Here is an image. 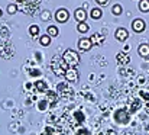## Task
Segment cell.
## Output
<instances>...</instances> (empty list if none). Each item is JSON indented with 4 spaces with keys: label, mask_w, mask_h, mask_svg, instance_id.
I'll use <instances>...</instances> for the list:
<instances>
[{
    "label": "cell",
    "mask_w": 149,
    "mask_h": 135,
    "mask_svg": "<svg viewBox=\"0 0 149 135\" xmlns=\"http://www.w3.org/2000/svg\"><path fill=\"white\" fill-rule=\"evenodd\" d=\"M62 61L67 65H70V68H75L78 65V63H80V55L75 51H72V49H67L62 54Z\"/></svg>",
    "instance_id": "cell-1"
},
{
    "label": "cell",
    "mask_w": 149,
    "mask_h": 135,
    "mask_svg": "<svg viewBox=\"0 0 149 135\" xmlns=\"http://www.w3.org/2000/svg\"><path fill=\"white\" fill-rule=\"evenodd\" d=\"M68 18H70V13H68L67 9H59V10H56V13H55V19H56L58 22H61V23L67 22Z\"/></svg>",
    "instance_id": "cell-2"
},
{
    "label": "cell",
    "mask_w": 149,
    "mask_h": 135,
    "mask_svg": "<svg viewBox=\"0 0 149 135\" xmlns=\"http://www.w3.org/2000/svg\"><path fill=\"white\" fill-rule=\"evenodd\" d=\"M132 28H133V31H135L136 34L143 32V31H145V22H143L142 19H135V20L132 22Z\"/></svg>",
    "instance_id": "cell-3"
},
{
    "label": "cell",
    "mask_w": 149,
    "mask_h": 135,
    "mask_svg": "<svg viewBox=\"0 0 149 135\" xmlns=\"http://www.w3.org/2000/svg\"><path fill=\"white\" fill-rule=\"evenodd\" d=\"M65 77H67V80H70V82H75L77 77H78L77 68H68L67 73H65Z\"/></svg>",
    "instance_id": "cell-4"
},
{
    "label": "cell",
    "mask_w": 149,
    "mask_h": 135,
    "mask_svg": "<svg viewBox=\"0 0 149 135\" xmlns=\"http://www.w3.org/2000/svg\"><path fill=\"white\" fill-rule=\"evenodd\" d=\"M127 37H129V34H127V31H126L125 28H119V29L116 31V39H119V41H126Z\"/></svg>",
    "instance_id": "cell-5"
},
{
    "label": "cell",
    "mask_w": 149,
    "mask_h": 135,
    "mask_svg": "<svg viewBox=\"0 0 149 135\" xmlns=\"http://www.w3.org/2000/svg\"><path fill=\"white\" fill-rule=\"evenodd\" d=\"M91 41L90 39H87V38H83V39H80L78 41V46H80V49H83V51H87V49H90L91 48Z\"/></svg>",
    "instance_id": "cell-6"
},
{
    "label": "cell",
    "mask_w": 149,
    "mask_h": 135,
    "mask_svg": "<svg viewBox=\"0 0 149 135\" xmlns=\"http://www.w3.org/2000/svg\"><path fill=\"white\" fill-rule=\"evenodd\" d=\"M74 15H75V19L78 20V23L86 20V10H84V9H77Z\"/></svg>",
    "instance_id": "cell-7"
},
{
    "label": "cell",
    "mask_w": 149,
    "mask_h": 135,
    "mask_svg": "<svg viewBox=\"0 0 149 135\" xmlns=\"http://www.w3.org/2000/svg\"><path fill=\"white\" fill-rule=\"evenodd\" d=\"M139 54L142 57H148L149 55V45L148 44H142L139 46Z\"/></svg>",
    "instance_id": "cell-8"
},
{
    "label": "cell",
    "mask_w": 149,
    "mask_h": 135,
    "mask_svg": "<svg viewBox=\"0 0 149 135\" xmlns=\"http://www.w3.org/2000/svg\"><path fill=\"white\" fill-rule=\"evenodd\" d=\"M139 9H141V12H149V0H141V3H139Z\"/></svg>",
    "instance_id": "cell-9"
},
{
    "label": "cell",
    "mask_w": 149,
    "mask_h": 135,
    "mask_svg": "<svg viewBox=\"0 0 149 135\" xmlns=\"http://www.w3.org/2000/svg\"><path fill=\"white\" fill-rule=\"evenodd\" d=\"M39 44L44 45V46H48L51 44V37L49 35H42L41 38H39Z\"/></svg>",
    "instance_id": "cell-10"
},
{
    "label": "cell",
    "mask_w": 149,
    "mask_h": 135,
    "mask_svg": "<svg viewBox=\"0 0 149 135\" xmlns=\"http://www.w3.org/2000/svg\"><path fill=\"white\" fill-rule=\"evenodd\" d=\"M58 34H59V29L56 26H49L48 28V34L47 35H49V37H58Z\"/></svg>",
    "instance_id": "cell-11"
},
{
    "label": "cell",
    "mask_w": 149,
    "mask_h": 135,
    "mask_svg": "<svg viewBox=\"0 0 149 135\" xmlns=\"http://www.w3.org/2000/svg\"><path fill=\"white\" fill-rule=\"evenodd\" d=\"M77 31H78V32H81V34H86V32L88 31V26H87L84 22H80V23L77 25Z\"/></svg>",
    "instance_id": "cell-12"
},
{
    "label": "cell",
    "mask_w": 149,
    "mask_h": 135,
    "mask_svg": "<svg viewBox=\"0 0 149 135\" xmlns=\"http://www.w3.org/2000/svg\"><path fill=\"white\" fill-rule=\"evenodd\" d=\"M29 34H31V37H38L39 35V28L36 25H32L29 28Z\"/></svg>",
    "instance_id": "cell-13"
},
{
    "label": "cell",
    "mask_w": 149,
    "mask_h": 135,
    "mask_svg": "<svg viewBox=\"0 0 149 135\" xmlns=\"http://www.w3.org/2000/svg\"><path fill=\"white\" fill-rule=\"evenodd\" d=\"M91 18L93 19H100L101 18V10L100 9H93L91 10Z\"/></svg>",
    "instance_id": "cell-14"
},
{
    "label": "cell",
    "mask_w": 149,
    "mask_h": 135,
    "mask_svg": "<svg viewBox=\"0 0 149 135\" xmlns=\"http://www.w3.org/2000/svg\"><path fill=\"white\" fill-rule=\"evenodd\" d=\"M111 13H113V15H120V13H122V6H120V4H114V6L111 7Z\"/></svg>",
    "instance_id": "cell-15"
},
{
    "label": "cell",
    "mask_w": 149,
    "mask_h": 135,
    "mask_svg": "<svg viewBox=\"0 0 149 135\" xmlns=\"http://www.w3.org/2000/svg\"><path fill=\"white\" fill-rule=\"evenodd\" d=\"M90 41H91V44H94L96 41H99V44H101V42L104 41V37H100V35L96 34V35H93V37H91V39H90Z\"/></svg>",
    "instance_id": "cell-16"
},
{
    "label": "cell",
    "mask_w": 149,
    "mask_h": 135,
    "mask_svg": "<svg viewBox=\"0 0 149 135\" xmlns=\"http://www.w3.org/2000/svg\"><path fill=\"white\" fill-rule=\"evenodd\" d=\"M117 60H119V63H120V64H126V63H129V57H127V55H126V57H123L122 54H119Z\"/></svg>",
    "instance_id": "cell-17"
},
{
    "label": "cell",
    "mask_w": 149,
    "mask_h": 135,
    "mask_svg": "<svg viewBox=\"0 0 149 135\" xmlns=\"http://www.w3.org/2000/svg\"><path fill=\"white\" fill-rule=\"evenodd\" d=\"M7 12H9L10 15H13V13L17 12V7H16L15 4H9V6H7Z\"/></svg>",
    "instance_id": "cell-18"
},
{
    "label": "cell",
    "mask_w": 149,
    "mask_h": 135,
    "mask_svg": "<svg viewBox=\"0 0 149 135\" xmlns=\"http://www.w3.org/2000/svg\"><path fill=\"white\" fill-rule=\"evenodd\" d=\"M49 16H51V13L48 12V10H45V12H42L41 19H42V20H49Z\"/></svg>",
    "instance_id": "cell-19"
},
{
    "label": "cell",
    "mask_w": 149,
    "mask_h": 135,
    "mask_svg": "<svg viewBox=\"0 0 149 135\" xmlns=\"http://www.w3.org/2000/svg\"><path fill=\"white\" fill-rule=\"evenodd\" d=\"M36 87H38V89L41 90V91H44V90L47 89V87L44 86V82H38V83H36Z\"/></svg>",
    "instance_id": "cell-20"
},
{
    "label": "cell",
    "mask_w": 149,
    "mask_h": 135,
    "mask_svg": "<svg viewBox=\"0 0 149 135\" xmlns=\"http://www.w3.org/2000/svg\"><path fill=\"white\" fill-rule=\"evenodd\" d=\"M96 1H97L99 4H106V3H107L109 0H96Z\"/></svg>",
    "instance_id": "cell-21"
},
{
    "label": "cell",
    "mask_w": 149,
    "mask_h": 135,
    "mask_svg": "<svg viewBox=\"0 0 149 135\" xmlns=\"http://www.w3.org/2000/svg\"><path fill=\"white\" fill-rule=\"evenodd\" d=\"M0 16H1V10H0Z\"/></svg>",
    "instance_id": "cell-22"
}]
</instances>
